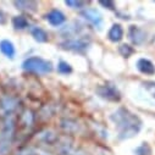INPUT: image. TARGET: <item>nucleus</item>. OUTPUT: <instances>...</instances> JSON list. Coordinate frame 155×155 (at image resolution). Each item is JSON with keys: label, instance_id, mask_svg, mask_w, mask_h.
Masks as SVG:
<instances>
[{"label": "nucleus", "instance_id": "obj_5", "mask_svg": "<svg viewBox=\"0 0 155 155\" xmlns=\"http://www.w3.org/2000/svg\"><path fill=\"white\" fill-rule=\"evenodd\" d=\"M81 16L84 17L94 27H97V28H100L101 27L103 17H101V14L97 9H86V10H83L81 12Z\"/></svg>", "mask_w": 155, "mask_h": 155}, {"label": "nucleus", "instance_id": "obj_11", "mask_svg": "<svg viewBox=\"0 0 155 155\" xmlns=\"http://www.w3.org/2000/svg\"><path fill=\"white\" fill-rule=\"evenodd\" d=\"M0 50H2V53H3L5 56H8V58H10V59H12V58L15 56V47H14V44H12L10 41H8V39H4V41L0 42Z\"/></svg>", "mask_w": 155, "mask_h": 155}, {"label": "nucleus", "instance_id": "obj_17", "mask_svg": "<svg viewBox=\"0 0 155 155\" xmlns=\"http://www.w3.org/2000/svg\"><path fill=\"white\" fill-rule=\"evenodd\" d=\"M65 4H66L67 6H70V8H72V9H81V8H83L87 3H86V2H73V0H66Z\"/></svg>", "mask_w": 155, "mask_h": 155}, {"label": "nucleus", "instance_id": "obj_7", "mask_svg": "<svg viewBox=\"0 0 155 155\" xmlns=\"http://www.w3.org/2000/svg\"><path fill=\"white\" fill-rule=\"evenodd\" d=\"M44 17H45V20H47L50 25H53V26H55V27L62 25V23L65 22V20H66L65 15H64L61 11H59V10H51V11L48 12Z\"/></svg>", "mask_w": 155, "mask_h": 155}, {"label": "nucleus", "instance_id": "obj_1", "mask_svg": "<svg viewBox=\"0 0 155 155\" xmlns=\"http://www.w3.org/2000/svg\"><path fill=\"white\" fill-rule=\"evenodd\" d=\"M111 120L116 125L120 139H128L137 136L142 126L140 120L125 107H121L117 111H115L111 115Z\"/></svg>", "mask_w": 155, "mask_h": 155}, {"label": "nucleus", "instance_id": "obj_6", "mask_svg": "<svg viewBox=\"0 0 155 155\" xmlns=\"http://www.w3.org/2000/svg\"><path fill=\"white\" fill-rule=\"evenodd\" d=\"M128 37L133 44L140 45V44L145 43V41H147V32L140 29L137 26H131L130 31H128Z\"/></svg>", "mask_w": 155, "mask_h": 155}, {"label": "nucleus", "instance_id": "obj_15", "mask_svg": "<svg viewBox=\"0 0 155 155\" xmlns=\"http://www.w3.org/2000/svg\"><path fill=\"white\" fill-rule=\"evenodd\" d=\"M58 71H59L60 73H62V74H67V73H71V72H72V67H71L67 62L60 61L59 65H58Z\"/></svg>", "mask_w": 155, "mask_h": 155}, {"label": "nucleus", "instance_id": "obj_14", "mask_svg": "<svg viewBox=\"0 0 155 155\" xmlns=\"http://www.w3.org/2000/svg\"><path fill=\"white\" fill-rule=\"evenodd\" d=\"M119 51H120V54H121L124 58H130V56L134 53L133 48L130 47L128 44H122V45L119 48Z\"/></svg>", "mask_w": 155, "mask_h": 155}, {"label": "nucleus", "instance_id": "obj_4", "mask_svg": "<svg viewBox=\"0 0 155 155\" xmlns=\"http://www.w3.org/2000/svg\"><path fill=\"white\" fill-rule=\"evenodd\" d=\"M89 42L86 38H73V39H68L67 42L62 43L61 47L67 50H73V51H83L88 48Z\"/></svg>", "mask_w": 155, "mask_h": 155}, {"label": "nucleus", "instance_id": "obj_12", "mask_svg": "<svg viewBox=\"0 0 155 155\" xmlns=\"http://www.w3.org/2000/svg\"><path fill=\"white\" fill-rule=\"evenodd\" d=\"M14 5L16 6V9L20 10H25V11H29L33 12L37 10V3L35 2H25V0H20V2H14Z\"/></svg>", "mask_w": 155, "mask_h": 155}, {"label": "nucleus", "instance_id": "obj_10", "mask_svg": "<svg viewBox=\"0 0 155 155\" xmlns=\"http://www.w3.org/2000/svg\"><path fill=\"white\" fill-rule=\"evenodd\" d=\"M31 33H32V37L34 38V41L39 42V43L48 42V33L44 29H42L41 27H32Z\"/></svg>", "mask_w": 155, "mask_h": 155}, {"label": "nucleus", "instance_id": "obj_8", "mask_svg": "<svg viewBox=\"0 0 155 155\" xmlns=\"http://www.w3.org/2000/svg\"><path fill=\"white\" fill-rule=\"evenodd\" d=\"M107 37H109V39L114 43H117L122 39V37H124V29H122V26L119 25V23H115L112 25V27L110 28L109 33H107Z\"/></svg>", "mask_w": 155, "mask_h": 155}, {"label": "nucleus", "instance_id": "obj_19", "mask_svg": "<svg viewBox=\"0 0 155 155\" xmlns=\"http://www.w3.org/2000/svg\"><path fill=\"white\" fill-rule=\"evenodd\" d=\"M99 3H100V5H103V6L107 8V9H110V10H114V9H115V3H114V2H110V0H106V2L101 0V2H99Z\"/></svg>", "mask_w": 155, "mask_h": 155}, {"label": "nucleus", "instance_id": "obj_13", "mask_svg": "<svg viewBox=\"0 0 155 155\" xmlns=\"http://www.w3.org/2000/svg\"><path fill=\"white\" fill-rule=\"evenodd\" d=\"M28 20L25 17V16H15L12 18V26L15 29H18V31H22V29H26L28 27Z\"/></svg>", "mask_w": 155, "mask_h": 155}, {"label": "nucleus", "instance_id": "obj_9", "mask_svg": "<svg viewBox=\"0 0 155 155\" xmlns=\"http://www.w3.org/2000/svg\"><path fill=\"white\" fill-rule=\"evenodd\" d=\"M137 68L144 74H154L155 73V66L148 59H139L137 62Z\"/></svg>", "mask_w": 155, "mask_h": 155}, {"label": "nucleus", "instance_id": "obj_18", "mask_svg": "<svg viewBox=\"0 0 155 155\" xmlns=\"http://www.w3.org/2000/svg\"><path fill=\"white\" fill-rule=\"evenodd\" d=\"M143 86H144V88L155 98V82L147 81V82H143Z\"/></svg>", "mask_w": 155, "mask_h": 155}, {"label": "nucleus", "instance_id": "obj_3", "mask_svg": "<svg viewBox=\"0 0 155 155\" xmlns=\"http://www.w3.org/2000/svg\"><path fill=\"white\" fill-rule=\"evenodd\" d=\"M97 93L99 94L100 98L106 99L109 101H119L121 99V94L119 92V89L112 84H104V86H99L97 88Z\"/></svg>", "mask_w": 155, "mask_h": 155}, {"label": "nucleus", "instance_id": "obj_2", "mask_svg": "<svg viewBox=\"0 0 155 155\" xmlns=\"http://www.w3.org/2000/svg\"><path fill=\"white\" fill-rule=\"evenodd\" d=\"M22 67L25 71L33 72V73H49L53 71V65L50 61L38 56L26 59L22 64Z\"/></svg>", "mask_w": 155, "mask_h": 155}, {"label": "nucleus", "instance_id": "obj_16", "mask_svg": "<svg viewBox=\"0 0 155 155\" xmlns=\"http://www.w3.org/2000/svg\"><path fill=\"white\" fill-rule=\"evenodd\" d=\"M136 154L137 155H151V149L147 143H143L140 147L136 149Z\"/></svg>", "mask_w": 155, "mask_h": 155}]
</instances>
